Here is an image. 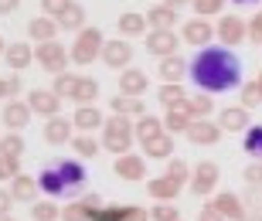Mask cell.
I'll return each mask as SVG.
<instances>
[{"label":"cell","mask_w":262,"mask_h":221,"mask_svg":"<svg viewBox=\"0 0 262 221\" xmlns=\"http://www.w3.org/2000/svg\"><path fill=\"white\" fill-rule=\"evenodd\" d=\"M187 75L201 92L218 96V92H228V89H242V61L225 45H208L191 58Z\"/></svg>","instance_id":"1"},{"label":"cell","mask_w":262,"mask_h":221,"mask_svg":"<svg viewBox=\"0 0 262 221\" xmlns=\"http://www.w3.org/2000/svg\"><path fill=\"white\" fill-rule=\"evenodd\" d=\"M51 92H55L58 99L75 102V106H92V102L99 99V82L92 75H72V72H61V75H55Z\"/></svg>","instance_id":"2"},{"label":"cell","mask_w":262,"mask_h":221,"mask_svg":"<svg viewBox=\"0 0 262 221\" xmlns=\"http://www.w3.org/2000/svg\"><path fill=\"white\" fill-rule=\"evenodd\" d=\"M136 143V129H133V119L129 116H106V126H102V150H109V153H129V146Z\"/></svg>","instance_id":"3"},{"label":"cell","mask_w":262,"mask_h":221,"mask_svg":"<svg viewBox=\"0 0 262 221\" xmlns=\"http://www.w3.org/2000/svg\"><path fill=\"white\" fill-rule=\"evenodd\" d=\"M102 48H106V38H102V31L99 28H82L75 34V45H72V61H75L78 68H85V65H92L96 58H102Z\"/></svg>","instance_id":"4"},{"label":"cell","mask_w":262,"mask_h":221,"mask_svg":"<svg viewBox=\"0 0 262 221\" xmlns=\"http://www.w3.org/2000/svg\"><path fill=\"white\" fill-rule=\"evenodd\" d=\"M34 61L51 75H61V72H68L72 55H68V48L61 41H45V45H34Z\"/></svg>","instance_id":"5"},{"label":"cell","mask_w":262,"mask_h":221,"mask_svg":"<svg viewBox=\"0 0 262 221\" xmlns=\"http://www.w3.org/2000/svg\"><path fill=\"white\" fill-rule=\"evenodd\" d=\"M214 38L222 41L225 48H238L242 41H249V20L235 17V14H222L218 17V24H214Z\"/></svg>","instance_id":"6"},{"label":"cell","mask_w":262,"mask_h":221,"mask_svg":"<svg viewBox=\"0 0 262 221\" xmlns=\"http://www.w3.org/2000/svg\"><path fill=\"white\" fill-rule=\"evenodd\" d=\"M218 181H222V167L214 164V160H201V164L191 167V181H187V187H191V194L204 197V194H214Z\"/></svg>","instance_id":"7"},{"label":"cell","mask_w":262,"mask_h":221,"mask_svg":"<svg viewBox=\"0 0 262 221\" xmlns=\"http://www.w3.org/2000/svg\"><path fill=\"white\" fill-rule=\"evenodd\" d=\"M51 164H55L61 184H65V194H82V191H85L89 173H85V167L78 164V160H68V157H61V160H51Z\"/></svg>","instance_id":"8"},{"label":"cell","mask_w":262,"mask_h":221,"mask_svg":"<svg viewBox=\"0 0 262 221\" xmlns=\"http://www.w3.org/2000/svg\"><path fill=\"white\" fill-rule=\"evenodd\" d=\"M102 197L99 194H82V197H75V201H68L65 208H61V221H92V214L102 208Z\"/></svg>","instance_id":"9"},{"label":"cell","mask_w":262,"mask_h":221,"mask_svg":"<svg viewBox=\"0 0 262 221\" xmlns=\"http://www.w3.org/2000/svg\"><path fill=\"white\" fill-rule=\"evenodd\" d=\"M92 221H150V211L136 204H102Z\"/></svg>","instance_id":"10"},{"label":"cell","mask_w":262,"mask_h":221,"mask_svg":"<svg viewBox=\"0 0 262 221\" xmlns=\"http://www.w3.org/2000/svg\"><path fill=\"white\" fill-rule=\"evenodd\" d=\"M211 38H214V24H211L208 17H191L184 28H181V41L194 45L198 51L208 48V45H211Z\"/></svg>","instance_id":"11"},{"label":"cell","mask_w":262,"mask_h":221,"mask_svg":"<svg viewBox=\"0 0 262 221\" xmlns=\"http://www.w3.org/2000/svg\"><path fill=\"white\" fill-rule=\"evenodd\" d=\"M164 119V129L170 136H177V133H187V126L194 123V113H191V102H174V106H167V113L160 116Z\"/></svg>","instance_id":"12"},{"label":"cell","mask_w":262,"mask_h":221,"mask_svg":"<svg viewBox=\"0 0 262 221\" xmlns=\"http://www.w3.org/2000/svg\"><path fill=\"white\" fill-rule=\"evenodd\" d=\"M102 61L109 68H116V72H126L129 61H133V45L126 38H116V41H106V48H102Z\"/></svg>","instance_id":"13"},{"label":"cell","mask_w":262,"mask_h":221,"mask_svg":"<svg viewBox=\"0 0 262 221\" xmlns=\"http://www.w3.org/2000/svg\"><path fill=\"white\" fill-rule=\"evenodd\" d=\"M113 173H116L119 181H143V177H146V157L143 153H123V157H116Z\"/></svg>","instance_id":"14"},{"label":"cell","mask_w":262,"mask_h":221,"mask_svg":"<svg viewBox=\"0 0 262 221\" xmlns=\"http://www.w3.org/2000/svg\"><path fill=\"white\" fill-rule=\"evenodd\" d=\"M146 51L154 58H174L177 55V34L174 31H146Z\"/></svg>","instance_id":"15"},{"label":"cell","mask_w":262,"mask_h":221,"mask_svg":"<svg viewBox=\"0 0 262 221\" xmlns=\"http://www.w3.org/2000/svg\"><path fill=\"white\" fill-rule=\"evenodd\" d=\"M28 106H31V113H41L45 119H55V116L61 113V99L55 96L51 89H31Z\"/></svg>","instance_id":"16"},{"label":"cell","mask_w":262,"mask_h":221,"mask_svg":"<svg viewBox=\"0 0 262 221\" xmlns=\"http://www.w3.org/2000/svg\"><path fill=\"white\" fill-rule=\"evenodd\" d=\"M214 123L222 126V133H245L249 129V109L245 106H225V109H218V119Z\"/></svg>","instance_id":"17"},{"label":"cell","mask_w":262,"mask_h":221,"mask_svg":"<svg viewBox=\"0 0 262 221\" xmlns=\"http://www.w3.org/2000/svg\"><path fill=\"white\" fill-rule=\"evenodd\" d=\"M187 140L194 146H214L218 140H222V126L211 123V119H194V123L187 126Z\"/></svg>","instance_id":"18"},{"label":"cell","mask_w":262,"mask_h":221,"mask_svg":"<svg viewBox=\"0 0 262 221\" xmlns=\"http://www.w3.org/2000/svg\"><path fill=\"white\" fill-rule=\"evenodd\" d=\"M0 119H4V126H7V133H20V129L31 123V106H28V102H20V99H7V106H4Z\"/></svg>","instance_id":"19"},{"label":"cell","mask_w":262,"mask_h":221,"mask_svg":"<svg viewBox=\"0 0 262 221\" xmlns=\"http://www.w3.org/2000/svg\"><path fill=\"white\" fill-rule=\"evenodd\" d=\"M58 20L48 17V14H38V17L28 20V38L34 41V45H45V41H55V34H58Z\"/></svg>","instance_id":"20"},{"label":"cell","mask_w":262,"mask_h":221,"mask_svg":"<svg viewBox=\"0 0 262 221\" xmlns=\"http://www.w3.org/2000/svg\"><path fill=\"white\" fill-rule=\"evenodd\" d=\"M214 208L225 214V221H245V201H242V194H232V191H225V194H214Z\"/></svg>","instance_id":"21"},{"label":"cell","mask_w":262,"mask_h":221,"mask_svg":"<svg viewBox=\"0 0 262 221\" xmlns=\"http://www.w3.org/2000/svg\"><path fill=\"white\" fill-rule=\"evenodd\" d=\"M146 89H150V78H146V72H140V68H126V72L119 75V96L143 99Z\"/></svg>","instance_id":"22"},{"label":"cell","mask_w":262,"mask_h":221,"mask_svg":"<svg viewBox=\"0 0 262 221\" xmlns=\"http://www.w3.org/2000/svg\"><path fill=\"white\" fill-rule=\"evenodd\" d=\"M72 136H75V126H72V119H65V116H55V119L45 123V140H48L51 146L72 143Z\"/></svg>","instance_id":"23"},{"label":"cell","mask_w":262,"mask_h":221,"mask_svg":"<svg viewBox=\"0 0 262 221\" xmlns=\"http://www.w3.org/2000/svg\"><path fill=\"white\" fill-rule=\"evenodd\" d=\"M72 126H75L78 133H92V129H102L106 126V116L99 113L96 106H78L75 116H72Z\"/></svg>","instance_id":"24"},{"label":"cell","mask_w":262,"mask_h":221,"mask_svg":"<svg viewBox=\"0 0 262 221\" xmlns=\"http://www.w3.org/2000/svg\"><path fill=\"white\" fill-rule=\"evenodd\" d=\"M143 157H150V160H170L174 157V136L170 133H160L154 136V140H143Z\"/></svg>","instance_id":"25"},{"label":"cell","mask_w":262,"mask_h":221,"mask_svg":"<svg viewBox=\"0 0 262 221\" xmlns=\"http://www.w3.org/2000/svg\"><path fill=\"white\" fill-rule=\"evenodd\" d=\"M146 28L150 31H174L177 28V10L167 7V4L150 7V14H146Z\"/></svg>","instance_id":"26"},{"label":"cell","mask_w":262,"mask_h":221,"mask_svg":"<svg viewBox=\"0 0 262 221\" xmlns=\"http://www.w3.org/2000/svg\"><path fill=\"white\" fill-rule=\"evenodd\" d=\"M4 61L10 65V72H20V68H28L31 61H34V48H31L28 41L7 45V51H4Z\"/></svg>","instance_id":"27"},{"label":"cell","mask_w":262,"mask_h":221,"mask_svg":"<svg viewBox=\"0 0 262 221\" xmlns=\"http://www.w3.org/2000/svg\"><path fill=\"white\" fill-rule=\"evenodd\" d=\"M116 28L123 31V38H136V34H146V14L140 10H123L116 20Z\"/></svg>","instance_id":"28"},{"label":"cell","mask_w":262,"mask_h":221,"mask_svg":"<svg viewBox=\"0 0 262 221\" xmlns=\"http://www.w3.org/2000/svg\"><path fill=\"white\" fill-rule=\"evenodd\" d=\"M146 194H150V197H157V201H174L177 194H181V184L177 181H170V177H154V181L146 184Z\"/></svg>","instance_id":"29"},{"label":"cell","mask_w":262,"mask_h":221,"mask_svg":"<svg viewBox=\"0 0 262 221\" xmlns=\"http://www.w3.org/2000/svg\"><path fill=\"white\" fill-rule=\"evenodd\" d=\"M109 109L119 116H129V119H140V116H146V106L143 99H133V96H113V102H109Z\"/></svg>","instance_id":"30"},{"label":"cell","mask_w":262,"mask_h":221,"mask_svg":"<svg viewBox=\"0 0 262 221\" xmlns=\"http://www.w3.org/2000/svg\"><path fill=\"white\" fill-rule=\"evenodd\" d=\"M133 129H136V143H143V140H154V136L167 133L164 129V119H157V116H140V119H133Z\"/></svg>","instance_id":"31"},{"label":"cell","mask_w":262,"mask_h":221,"mask_svg":"<svg viewBox=\"0 0 262 221\" xmlns=\"http://www.w3.org/2000/svg\"><path fill=\"white\" fill-rule=\"evenodd\" d=\"M72 150H75L78 160H92L102 150V140H96L92 133H78V136H72Z\"/></svg>","instance_id":"32"},{"label":"cell","mask_w":262,"mask_h":221,"mask_svg":"<svg viewBox=\"0 0 262 221\" xmlns=\"http://www.w3.org/2000/svg\"><path fill=\"white\" fill-rule=\"evenodd\" d=\"M10 194H14V201H31V204H34V194H38V177L17 173V177L10 181Z\"/></svg>","instance_id":"33"},{"label":"cell","mask_w":262,"mask_h":221,"mask_svg":"<svg viewBox=\"0 0 262 221\" xmlns=\"http://www.w3.org/2000/svg\"><path fill=\"white\" fill-rule=\"evenodd\" d=\"M38 187H41L45 194H51V197L65 194V184H61V177H58V170H55V164L41 167V173H38Z\"/></svg>","instance_id":"34"},{"label":"cell","mask_w":262,"mask_h":221,"mask_svg":"<svg viewBox=\"0 0 262 221\" xmlns=\"http://www.w3.org/2000/svg\"><path fill=\"white\" fill-rule=\"evenodd\" d=\"M157 72H160V78H164V82H181V78L187 75V61H184L181 55H174V58H164Z\"/></svg>","instance_id":"35"},{"label":"cell","mask_w":262,"mask_h":221,"mask_svg":"<svg viewBox=\"0 0 262 221\" xmlns=\"http://www.w3.org/2000/svg\"><path fill=\"white\" fill-rule=\"evenodd\" d=\"M58 28L61 31H82L85 28V7H82V4H72V7L58 17Z\"/></svg>","instance_id":"36"},{"label":"cell","mask_w":262,"mask_h":221,"mask_svg":"<svg viewBox=\"0 0 262 221\" xmlns=\"http://www.w3.org/2000/svg\"><path fill=\"white\" fill-rule=\"evenodd\" d=\"M31 221H61V208L55 201H34L31 204Z\"/></svg>","instance_id":"37"},{"label":"cell","mask_w":262,"mask_h":221,"mask_svg":"<svg viewBox=\"0 0 262 221\" xmlns=\"http://www.w3.org/2000/svg\"><path fill=\"white\" fill-rule=\"evenodd\" d=\"M157 99H160V106H174V102H184L187 99V92H184V85L181 82H164L160 85V92H157Z\"/></svg>","instance_id":"38"},{"label":"cell","mask_w":262,"mask_h":221,"mask_svg":"<svg viewBox=\"0 0 262 221\" xmlns=\"http://www.w3.org/2000/svg\"><path fill=\"white\" fill-rule=\"evenodd\" d=\"M24 136L20 133H7V136H0V157H14V160H20L24 157Z\"/></svg>","instance_id":"39"},{"label":"cell","mask_w":262,"mask_h":221,"mask_svg":"<svg viewBox=\"0 0 262 221\" xmlns=\"http://www.w3.org/2000/svg\"><path fill=\"white\" fill-rule=\"evenodd\" d=\"M242 146H245V153L252 157V160H262V123H259V126H249V129H245Z\"/></svg>","instance_id":"40"},{"label":"cell","mask_w":262,"mask_h":221,"mask_svg":"<svg viewBox=\"0 0 262 221\" xmlns=\"http://www.w3.org/2000/svg\"><path fill=\"white\" fill-rule=\"evenodd\" d=\"M262 102V89H259V82H242V89H238V106H245V109H255Z\"/></svg>","instance_id":"41"},{"label":"cell","mask_w":262,"mask_h":221,"mask_svg":"<svg viewBox=\"0 0 262 221\" xmlns=\"http://www.w3.org/2000/svg\"><path fill=\"white\" fill-rule=\"evenodd\" d=\"M187 102H191V113H194V119H208V116L214 113V99L208 96V92H198V96H187Z\"/></svg>","instance_id":"42"},{"label":"cell","mask_w":262,"mask_h":221,"mask_svg":"<svg viewBox=\"0 0 262 221\" xmlns=\"http://www.w3.org/2000/svg\"><path fill=\"white\" fill-rule=\"evenodd\" d=\"M167 177L184 187V184L191 181V164H187V160H181V157H170V160H167Z\"/></svg>","instance_id":"43"},{"label":"cell","mask_w":262,"mask_h":221,"mask_svg":"<svg viewBox=\"0 0 262 221\" xmlns=\"http://www.w3.org/2000/svg\"><path fill=\"white\" fill-rule=\"evenodd\" d=\"M150 221H181V208L170 201H157L150 211Z\"/></svg>","instance_id":"44"},{"label":"cell","mask_w":262,"mask_h":221,"mask_svg":"<svg viewBox=\"0 0 262 221\" xmlns=\"http://www.w3.org/2000/svg\"><path fill=\"white\" fill-rule=\"evenodd\" d=\"M191 7H194L198 17H218V14H222V7H225V0H194Z\"/></svg>","instance_id":"45"},{"label":"cell","mask_w":262,"mask_h":221,"mask_svg":"<svg viewBox=\"0 0 262 221\" xmlns=\"http://www.w3.org/2000/svg\"><path fill=\"white\" fill-rule=\"evenodd\" d=\"M72 4H75V0H41V10H45L48 17H55V20H58L61 14H65V10L72 7Z\"/></svg>","instance_id":"46"},{"label":"cell","mask_w":262,"mask_h":221,"mask_svg":"<svg viewBox=\"0 0 262 221\" xmlns=\"http://www.w3.org/2000/svg\"><path fill=\"white\" fill-rule=\"evenodd\" d=\"M20 173V160L14 157H0V181H14Z\"/></svg>","instance_id":"47"},{"label":"cell","mask_w":262,"mask_h":221,"mask_svg":"<svg viewBox=\"0 0 262 221\" xmlns=\"http://www.w3.org/2000/svg\"><path fill=\"white\" fill-rule=\"evenodd\" d=\"M20 82L14 75H0V99H17Z\"/></svg>","instance_id":"48"},{"label":"cell","mask_w":262,"mask_h":221,"mask_svg":"<svg viewBox=\"0 0 262 221\" xmlns=\"http://www.w3.org/2000/svg\"><path fill=\"white\" fill-rule=\"evenodd\" d=\"M245 184L249 187H262V160H255L252 167H245Z\"/></svg>","instance_id":"49"},{"label":"cell","mask_w":262,"mask_h":221,"mask_svg":"<svg viewBox=\"0 0 262 221\" xmlns=\"http://www.w3.org/2000/svg\"><path fill=\"white\" fill-rule=\"evenodd\" d=\"M249 41H252V45H262V10L249 20Z\"/></svg>","instance_id":"50"},{"label":"cell","mask_w":262,"mask_h":221,"mask_svg":"<svg viewBox=\"0 0 262 221\" xmlns=\"http://www.w3.org/2000/svg\"><path fill=\"white\" fill-rule=\"evenodd\" d=\"M198 221H225V214L214 208V204H204L201 208V214H198Z\"/></svg>","instance_id":"51"},{"label":"cell","mask_w":262,"mask_h":221,"mask_svg":"<svg viewBox=\"0 0 262 221\" xmlns=\"http://www.w3.org/2000/svg\"><path fill=\"white\" fill-rule=\"evenodd\" d=\"M10 208H14V194H10L7 187H0V218L10 214Z\"/></svg>","instance_id":"52"},{"label":"cell","mask_w":262,"mask_h":221,"mask_svg":"<svg viewBox=\"0 0 262 221\" xmlns=\"http://www.w3.org/2000/svg\"><path fill=\"white\" fill-rule=\"evenodd\" d=\"M20 7V0H0V14H14Z\"/></svg>","instance_id":"53"},{"label":"cell","mask_w":262,"mask_h":221,"mask_svg":"<svg viewBox=\"0 0 262 221\" xmlns=\"http://www.w3.org/2000/svg\"><path fill=\"white\" fill-rule=\"evenodd\" d=\"M160 4H167V7H184V4H194V0H160Z\"/></svg>","instance_id":"54"},{"label":"cell","mask_w":262,"mask_h":221,"mask_svg":"<svg viewBox=\"0 0 262 221\" xmlns=\"http://www.w3.org/2000/svg\"><path fill=\"white\" fill-rule=\"evenodd\" d=\"M245 221H262V211H249V214H245Z\"/></svg>","instance_id":"55"},{"label":"cell","mask_w":262,"mask_h":221,"mask_svg":"<svg viewBox=\"0 0 262 221\" xmlns=\"http://www.w3.org/2000/svg\"><path fill=\"white\" fill-rule=\"evenodd\" d=\"M232 4H262V0H232Z\"/></svg>","instance_id":"56"},{"label":"cell","mask_w":262,"mask_h":221,"mask_svg":"<svg viewBox=\"0 0 262 221\" xmlns=\"http://www.w3.org/2000/svg\"><path fill=\"white\" fill-rule=\"evenodd\" d=\"M4 51H7V41H4V38H0V55H4Z\"/></svg>","instance_id":"57"},{"label":"cell","mask_w":262,"mask_h":221,"mask_svg":"<svg viewBox=\"0 0 262 221\" xmlns=\"http://www.w3.org/2000/svg\"><path fill=\"white\" fill-rule=\"evenodd\" d=\"M0 221H17V218H10V214H4V218H0Z\"/></svg>","instance_id":"58"},{"label":"cell","mask_w":262,"mask_h":221,"mask_svg":"<svg viewBox=\"0 0 262 221\" xmlns=\"http://www.w3.org/2000/svg\"><path fill=\"white\" fill-rule=\"evenodd\" d=\"M255 82H259V89H262V72H259V75H255Z\"/></svg>","instance_id":"59"}]
</instances>
